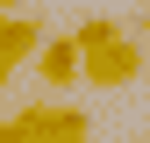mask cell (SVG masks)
Listing matches in <instances>:
<instances>
[{
	"instance_id": "6da1fadb",
	"label": "cell",
	"mask_w": 150,
	"mask_h": 143,
	"mask_svg": "<svg viewBox=\"0 0 150 143\" xmlns=\"http://www.w3.org/2000/svg\"><path fill=\"white\" fill-rule=\"evenodd\" d=\"M71 43H79V86H93V93H122L143 79V43L115 14H86L71 29Z\"/></svg>"
},
{
	"instance_id": "7a4b0ae2",
	"label": "cell",
	"mask_w": 150,
	"mask_h": 143,
	"mask_svg": "<svg viewBox=\"0 0 150 143\" xmlns=\"http://www.w3.org/2000/svg\"><path fill=\"white\" fill-rule=\"evenodd\" d=\"M64 136H86V107L71 100H29L14 122H0V143H64Z\"/></svg>"
},
{
	"instance_id": "3957f363",
	"label": "cell",
	"mask_w": 150,
	"mask_h": 143,
	"mask_svg": "<svg viewBox=\"0 0 150 143\" xmlns=\"http://www.w3.org/2000/svg\"><path fill=\"white\" fill-rule=\"evenodd\" d=\"M29 64H36V79H43V93H71V86H79V43H71V36H43Z\"/></svg>"
},
{
	"instance_id": "277c9868",
	"label": "cell",
	"mask_w": 150,
	"mask_h": 143,
	"mask_svg": "<svg viewBox=\"0 0 150 143\" xmlns=\"http://www.w3.org/2000/svg\"><path fill=\"white\" fill-rule=\"evenodd\" d=\"M36 43H43V22L36 14H0V64H29Z\"/></svg>"
},
{
	"instance_id": "5b68a950",
	"label": "cell",
	"mask_w": 150,
	"mask_h": 143,
	"mask_svg": "<svg viewBox=\"0 0 150 143\" xmlns=\"http://www.w3.org/2000/svg\"><path fill=\"white\" fill-rule=\"evenodd\" d=\"M129 36H136V43H150V7H143V14H129Z\"/></svg>"
},
{
	"instance_id": "8992f818",
	"label": "cell",
	"mask_w": 150,
	"mask_h": 143,
	"mask_svg": "<svg viewBox=\"0 0 150 143\" xmlns=\"http://www.w3.org/2000/svg\"><path fill=\"white\" fill-rule=\"evenodd\" d=\"M22 7H29V0H0V14H22Z\"/></svg>"
},
{
	"instance_id": "52a82bcc",
	"label": "cell",
	"mask_w": 150,
	"mask_h": 143,
	"mask_svg": "<svg viewBox=\"0 0 150 143\" xmlns=\"http://www.w3.org/2000/svg\"><path fill=\"white\" fill-rule=\"evenodd\" d=\"M64 143H86V136H64Z\"/></svg>"
}]
</instances>
